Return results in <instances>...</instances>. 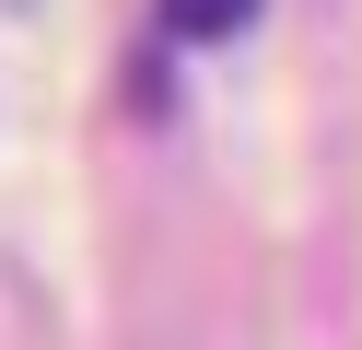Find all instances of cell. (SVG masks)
Masks as SVG:
<instances>
[{
  "mask_svg": "<svg viewBox=\"0 0 362 350\" xmlns=\"http://www.w3.org/2000/svg\"><path fill=\"white\" fill-rule=\"evenodd\" d=\"M245 12H257V0H164V23H175V35H234Z\"/></svg>",
  "mask_w": 362,
  "mask_h": 350,
  "instance_id": "6da1fadb",
  "label": "cell"
}]
</instances>
